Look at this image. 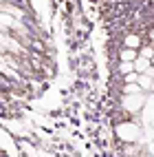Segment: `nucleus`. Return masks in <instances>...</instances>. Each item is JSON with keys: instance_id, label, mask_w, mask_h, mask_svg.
<instances>
[{"instance_id": "obj_1", "label": "nucleus", "mask_w": 154, "mask_h": 157, "mask_svg": "<svg viewBox=\"0 0 154 157\" xmlns=\"http://www.w3.org/2000/svg\"><path fill=\"white\" fill-rule=\"evenodd\" d=\"M117 135H119L123 142H137L139 135H141L139 124H134V122H121L119 126H117Z\"/></svg>"}, {"instance_id": "obj_2", "label": "nucleus", "mask_w": 154, "mask_h": 157, "mask_svg": "<svg viewBox=\"0 0 154 157\" xmlns=\"http://www.w3.org/2000/svg\"><path fill=\"white\" fill-rule=\"evenodd\" d=\"M143 104H145V95L143 93H139V95H123V109L130 111V113L141 111Z\"/></svg>"}, {"instance_id": "obj_3", "label": "nucleus", "mask_w": 154, "mask_h": 157, "mask_svg": "<svg viewBox=\"0 0 154 157\" xmlns=\"http://www.w3.org/2000/svg\"><path fill=\"white\" fill-rule=\"evenodd\" d=\"M141 42H143V40H141V36H137V33H128L126 36V49H141Z\"/></svg>"}, {"instance_id": "obj_4", "label": "nucleus", "mask_w": 154, "mask_h": 157, "mask_svg": "<svg viewBox=\"0 0 154 157\" xmlns=\"http://www.w3.org/2000/svg\"><path fill=\"white\" fill-rule=\"evenodd\" d=\"M150 67H152V60H148V58H141V56H139V58L134 60V71H137V73H145Z\"/></svg>"}, {"instance_id": "obj_5", "label": "nucleus", "mask_w": 154, "mask_h": 157, "mask_svg": "<svg viewBox=\"0 0 154 157\" xmlns=\"http://www.w3.org/2000/svg\"><path fill=\"white\" fill-rule=\"evenodd\" d=\"M119 58H121V62H134L139 58V53L134 49H123V51H119Z\"/></svg>"}, {"instance_id": "obj_6", "label": "nucleus", "mask_w": 154, "mask_h": 157, "mask_svg": "<svg viewBox=\"0 0 154 157\" xmlns=\"http://www.w3.org/2000/svg\"><path fill=\"white\" fill-rule=\"evenodd\" d=\"M152 84H154L152 78H148L145 73H141V75H139V86L141 89H152Z\"/></svg>"}, {"instance_id": "obj_7", "label": "nucleus", "mask_w": 154, "mask_h": 157, "mask_svg": "<svg viewBox=\"0 0 154 157\" xmlns=\"http://www.w3.org/2000/svg\"><path fill=\"white\" fill-rule=\"evenodd\" d=\"M123 93H126V95H139L141 86L139 84H126V86H123Z\"/></svg>"}, {"instance_id": "obj_8", "label": "nucleus", "mask_w": 154, "mask_h": 157, "mask_svg": "<svg viewBox=\"0 0 154 157\" xmlns=\"http://www.w3.org/2000/svg\"><path fill=\"white\" fill-rule=\"evenodd\" d=\"M132 71H134V62H121L119 64V73H123V75H128Z\"/></svg>"}, {"instance_id": "obj_9", "label": "nucleus", "mask_w": 154, "mask_h": 157, "mask_svg": "<svg viewBox=\"0 0 154 157\" xmlns=\"http://www.w3.org/2000/svg\"><path fill=\"white\" fill-rule=\"evenodd\" d=\"M139 56L152 60V58H154V49H152V47H141V53H139Z\"/></svg>"}, {"instance_id": "obj_10", "label": "nucleus", "mask_w": 154, "mask_h": 157, "mask_svg": "<svg viewBox=\"0 0 154 157\" xmlns=\"http://www.w3.org/2000/svg\"><path fill=\"white\" fill-rule=\"evenodd\" d=\"M139 75H141V73L132 71V73H128V75H126V82H128V84H139Z\"/></svg>"}, {"instance_id": "obj_11", "label": "nucleus", "mask_w": 154, "mask_h": 157, "mask_svg": "<svg viewBox=\"0 0 154 157\" xmlns=\"http://www.w3.org/2000/svg\"><path fill=\"white\" fill-rule=\"evenodd\" d=\"M145 75H148V78H152V80H154V67H150V69H148V71H145Z\"/></svg>"}, {"instance_id": "obj_12", "label": "nucleus", "mask_w": 154, "mask_h": 157, "mask_svg": "<svg viewBox=\"0 0 154 157\" xmlns=\"http://www.w3.org/2000/svg\"><path fill=\"white\" fill-rule=\"evenodd\" d=\"M150 40H154V29H152V31H150Z\"/></svg>"}, {"instance_id": "obj_13", "label": "nucleus", "mask_w": 154, "mask_h": 157, "mask_svg": "<svg viewBox=\"0 0 154 157\" xmlns=\"http://www.w3.org/2000/svg\"><path fill=\"white\" fill-rule=\"evenodd\" d=\"M152 67H154V58H152Z\"/></svg>"}]
</instances>
